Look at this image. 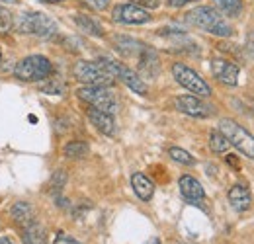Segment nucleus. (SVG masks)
I'll list each match as a JSON object with an SVG mask.
<instances>
[{
  "instance_id": "bb28decb",
  "label": "nucleus",
  "mask_w": 254,
  "mask_h": 244,
  "mask_svg": "<svg viewBox=\"0 0 254 244\" xmlns=\"http://www.w3.org/2000/svg\"><path fill=\"white\" fill-rule=\"evenodd\" d=\"M133 4H137V6H145V8H157L159 6V0H133Z\"/></svg>"
},
{
  "instance_id": "dca6fc26",
  "label": "nucleus",
  "mask_w": 254,
  "mask_h": 244,
  "mask_svg": "<svg viewBox=\"0 0 254 244\" xmlns=\"http://www.w3.org/2000/svg\"><path fill=\"white\" fill-rule=\"evenodd\" d=\"M114 41H116V49H118L122 55H126V57H131V55L139 57V55L145 51V47H147V45H143L141 41L126 37V35H118Z\"/></svg>"
},
{
  "instance_id": "2f4dec72",
  "label": "nucleus",
  "mask_w": 254,
  "mask_h": 244,
  "mask_svg": "<svg viewBox=\"0 0 254 244\" xmlns=\"http://www.w3.org/2000/svg\"><path fill=\"white\" fill-rule=\"evenodd\" d=\"M0 244H14L10 239H0Z\"/></svg>"
},
{
  "instance_id": "412c9836",
  "label": "nucleus",
  "mask_w": 254,
  "mask_h": 244,
  "mask_svg": "<svg viewBox=\"0 0 254 244\" xmlns=\"http://www.w3.org/2000/svg\"><path fill=\"white\" fill-rule=\"evenodd\" d=\"M209 147H211V151L213 153H225L227 149H229V141H227V137L223 135L221 131H211V135H209Z\"/></svg>"
},
{
  "instance_id": "b1692460",
  "label": "nucleus",
  "mask_w": 254,
  "mask_h": 244,
  "mask_svg": "<svg viewBox=\"0 0 254 244\" xmlns=\"http://www.w3.org/2000/svg\"><path fill=\"white\" fill-rule=\"evenodd\" d=\"M12 26H14L12 14H10L6 8H2V6H0V33H6Z\"/></svg>"
},
{
  "instance_id": "6e6552de",
  "label": "nucleus",
  "mask_w": 254,
  "mask_h": 244,
  "mask_svg": "<svg viewBox=\"0 0 254 244\" xmlns=\"http://www.w3.org/2000/svg\"><path fill=\"white\" fill-rule=\"evenodd\" d=\"M76 94H78L80 100H84L86 104H90L96 110H102V112H108V114H114L118 110L116 96L106 86H82V88H78Z\"/></svg>"
},
{
  "instance_id": "9b49d317",
  "label": "nucleus",
  "mask_w": 254,
  "mask_h": 244,
  "mask_svg": "<svg viewBox=\"0 0 254 244\" xmlns=\"http://www.w3.org/2000/svg\"><path fill=\"white\" fill-rule=\"evenodd\" d=\"M211 72L215 74L217 80H221L227 86H235L239 78V66L235 62L225 61V59H213L211 61Z\"/></svg>"
},
{
  "instance_id": "a211bd4d",
  "label": "nucleus",
  "mask_w": 254,
  "mask_h": 244,
  "mask_svg": "<svg viewBox=\"0 0 254 244\" xmlns=\"http://www.w3.org/2000/svg\"><path fill=\"white\" fill-rule=\"evenodd\" d=\"M24 244H47V233L45 229L33 221L24 229Z\"/></svg>"
},
{
  "instance_id": "20e7f679",
  "label": "nucleus",
  "mask_w": 254,
  "mask_h": 244,
  "mask_svg": "<svg viewBox=\"0 0 254 244\" xmlns=\"http://www.w3.org/2000/svg\"><path fill=\"white\" fill-rule=\"evenodd\" d=\"M72 74L78 82L86 84V86H112L114 84V76L96 61H78L72 68Z\"/></svg>"
},
{
  "instance_id": "c756f323",
  "label": "nucleus",
  "mask_w": 254,
  "mask_h": 244,
  "mask_svg": "<svg viewBox=\"0 0 254 244\" xmlns=\"http://www.w3.org/2000/svg\"><path fill=\"white\" fill-rule=\"evenodd\" d=\"M143 244H160V241L157 239V237H153V239H149L147 243H143Z\"/></svg>"
},
{
  "instance_id": "f03ea898",
  "label": "nucleus",
  "mask_w": 254,
  "mask_h": 244,
  "mask_svg": "<svg viewBox=\"0 0 254 244\" xmlns=\"http://www.w3.org/2000/svg\"><path fill=\"white\" fill-rule=\"evenodd\" d=\"M14 30L20 33H28V35L51 37L53 33H57V22L43 12H24L16 16Z\"/></svg>"
},
{
  "instance_id": "c85d7f7f",
  "label": "nucleus",
  "mask_w": 254,
  "mask_h": 244,
  "mask_svg": "<svg viewBox=\"0 0 254 244\" xmlns=\"http://www.w3.org/2000/svg\"><path fill=\"white\" fill-rule=\"evenodd\" d=\"M193 0H168V4L172 6V8H182V6H186V4H190Z\"/></svg>"
},
{
  "instance_id": "473e14b6",
  "label": "nucleus",
  "mask_w": 254,
  "mask_h": 244,
  "mask_svg": "<svg viewBox=\"0 0 254 244\" xmlns=\"http://www.w3.org/2000/svg\"><path fill=\"white\" fill-rule=\"evenodd\" d=\"M0 2H8V4H16L18 0H0Z\"/></svg>"
},
{
  "instance_id": "423d86ee",
  "label": "nucleus",
  "mask_w": 254,
  "mask_h": 244,
  "mask_svg": "<svg viewBox=\"0 0 254 244\" xmlns=\"http://www.w3.org/2000/svg\"><path fill=\"white\" fill-rule=\"evenodd\" d=\"M98 62L114 76V78H120L124 84H126L127 88H131L133 92H137V94H141V96H145L147 94V84L143 82V78L137 74V72H133L129 66H126L124 62H118L114 61V59H108V57H100Z\"/></svg>"
},
{
  "instance_id": "a878e982",
  "label": "nucleus",
  "mask_w": 254,
  "mask_h": 244,
  "mask_svg": "<svg viewBox=\"0 0 254 244\" xmlns=\"http://www.w3.org/2000/svg\"><path fill=\"white\" fill-rule=\"evenodd\" d=\"M86 4H90L94 10H104V8H108V4H110V0H84Z\"/></svg>"
},
{
  "instance_id": "6ab92c4d",
  "label": "nucleus",
  "mask_w": 254,
  "mask_h": 244,
  "mask_svg": "<svg viewBox=\"0 0 254 244\" xmlns=\"http://www.w3.org/2000/svg\"><path fill=\"white\" fill-rule=\"evenodd\" d=\"M74 22H76V26H78L80 30L90 33V35H96V37H102V35H104V28H102L96 20H92L90 16L78 14V16H74Z\"/></svg>"
},
{
  "instance_id": "4468645a",
  "label": "nucleus",
  "mask_w": 254,
  "mask_h": 244,
  "mask_svg": "<svg viewBox=\"0 0 254 244\" xmlns=\"http://www.w3.org/2000/svg\"><path fill=\"white\" fill-rule=\"evenodd\" d=\"M178 185H180V193H182L188 201H191V203L201 201V199L205 197V191H203L201 183L197 182L195 178H191V176H182Z\"/></svg>"
},
{
  "instance_id": "393cba45",
  "label": "nucleus",
  "mask_w": 254,
  "mask_h": 244,
  "mask_svg": "<svg viewBox=\"0 0 254 244\" xmlns=\"http://www.w3.org/2000/svg\"><path fill=\"white\" fill-rule=\"evenodd\" d=\"M64 182H66V174H64V170H57L55 176H53V182H51L53 189H61V187L64 185Z\"/></svg>"
},
{
  "instance_id": "2eb2a0df",
  "label": "nucleus",
  "mask_w": 254,
  "mask_h": 244,
  "mask_svg": "<svg viewBox=\"0 0 254 244\" xmlns=\"http://www.w3.org/2000/svg\"><path fill=\"white\" fill-rule=\"evenodd\" d=\"M131 185H133V191L137 193V197L143 199V201H149L153 197V193H155V183L141 172L131 176Z\"/></svg>"
},
{
  "instance_id": "9d476101",
  "label": "nucleus",
  "mask_w": 254,
  "mask_h": 244,
  "mask_svg": "<svg viewBox=\"0 0 254 244\" xmlns=\"http://www.w3.org/2000/svg\"><path fill=\"white\" fill-rule=\"evenodd\" d=\"M176 108L191 118H207L211 114V108L205 106L197 96H178L176 98Z\"/></svg>"
},
{
  "instance_id": "72a5a7b5",
  "label": "nucleus",
  "mask_w": 254,
  "mask_h": 244,
  "mask_svg": "<svg viewBox=\"0 0 254 244\" xmlns=\"http://www.w3.org/2000/svg\"><path fill=\"white\" fill-rule=\"evenodd\" d=\"M0 61H2V51H0Z\"/></svg>"
},
{
  "instance_id": "39448f33",
  "label": "nucleus",
  "mask_w": 254,
  "mask_h": 244,
  "mask_svg": "<svg viewBox=\"0 0 254 244\" xmlns=\"http://www.w3.org/2000/svg\"><path fill=\"white\" fill-rule=\"evenodd\" d=\"M219 131L227 137L229 145H233L235 149H239L241 153L254 160V137L237 122L233 120H221L219 123Z\"/></svg>"
},
{
  "instance_id": "f257e3e1",
  "label": "nucleus",
  "mask_w": 254,
  "mask_h": 244,
  "mask_svg": "<svg viewBox=\"0 0 254 244\" xmlns=\"http://www.w3.org/2000/svg\"><path fill=\"white\" fill-rule=\"evenodd\" d=\"M186 20L190 22L191 26L207 31L211 35H219V37H231L233 35V28L229 26V22L211 6H197V8H193V10H190L186 14Z\"/></svg>"
},
{
  "instance_id": "f3484780",
  "label": "nucleus",
  "mask_w": 254,
  "mask_h": 244,
  "mask_svg": "<svg viewBox=\"0 0 254 244\" xmlns=\"http://www.w3.org/2000/svg\"><path fill=\"white\" fill-rule=\"evenodd\" d=\"M12 219H14V223L16 225H20V227H28V225H32L33 223V209L30 203H26V201H18V203H14V207H12Z\"/></svg>"
},
{
  "instance_id": "4be33fe9",
  "label": "nucleus",
  "mask_w": 254,
  "mask_h": 244,
  "mask_svg": "<svg viewBox=\"0 0 254 244\" xmlns=\"http://www.w3.org/2000/svg\"><path fill=\"white\" fill-rule=\"evenodd\" d=\"M215 4L227 16H239L243 10V0H215Z\"/></svg>"
},
{
  "instance_id": "aec40b11",
  "label": "nucleus",
  "mask_w": 254,
  "mask_h": 244,
  "mask_svg": "<svg viewBox=\"0 0 254 244\" xmlns=\"http://www.w3.org/2000/svg\"><path fill=\"white\" fill-rule=\"evenodd\" d=\"M63 154L66 158H82L88 154V145L84 141H70L64 145Z\"/></svg>"
},
{
  "instance_id": "7ed1b4c3",
  "label": "nucleus",
  "mask_w": 254,
  "mask_h": 244,
  "mask_svg": "<svg viewBox=\"0 0 254 244\" xmlns=\"http://www.w3.org/2000/svg\"><path fill=\"white\" fill-rule=\"evenodd\" d=\"M53 72V64L47 57L43 55H30L26 59L16 64L14 68V74L18 80H24V82H39V80H45L49 78Z\"/></svg>"
},
{
  "instance_id": "7c9ffc66",
  "label": "nucleus",
  "mask_w": 254,
  "mask_h": 244,
  "mask_svg": "<svg viewBox=\"0 0 254 244\" xmlns=\"http://www.w3.org/2000/svg\"><path fill=\"white\" fill-rule=\"evenodd\" d=\"M41 2H47V4H57V2H64V0H41Z\"/></svg>"
},
{
  "instance_id": "1a4fd4ad",
  "label": "nucleus",
  "mask_w": 254,
  "mask_h": 244,
  "mask_svg": "<svg viewBox=\"0 0 254 244\" xmlns=\"http://www.w3.org/2000/svg\"><path fill=\"white\" fill-rule=\"evenodd\" d=\"M114 20L116 22H122V24H131V26H137V24H147L151 20V14L137 6V4H118L112 12Z\"/></svg>"
},
{
  "instance_id": "5701e85b",
  "label": "nucleus",
  "mask_w": 254,
  "mask_h": 244,
  "mask_svg": "<svg viewBox=\"0 0 254 244\" xmlns=\"http://www.w3.org/2000/svg\"><path fill=\"white\" fill-rule=\"evenodd\" d=\"M168 154H170V158L172 160H176V162H180V164H188V166H191L195 160H193V156H191L188 151H184V149H178V147H172L170 151H168Z\"/></svg>"
},
{
  "instance_id": "f8f14e48",
  "label": "nucleus",
  "mask_w": 254,
  "mask_h": 244,
  "mask_svg": "<svg viewBox=\"0 0 254 244\" xmlns=\"http://www.w3.org/2000/svg\"><path fill=\"white\" fill-rule=\"evenodd\" d=\"M227 197H229V203H231V207H233L235 211L243 213V211L251 209V203H253V195H251V191H249L245 185H241V183H235V185L229 189Z\"/></svg>"
},
{
  "instance_id": "0eeeda50",
  "label": "nucleus",
  "mask_w": 254,
  "mask_h": 244,
  "mask_svg": "<svg viewBox=\"0 0 254 244\" xmlns=\"http://www.w3.org/2000/svg\"><path fill=\"white\" fill-rule=\"evenodd\" d=\"M172 74H174L176 82L180 86H184L186 90H190L191 94H195L199 98H209L211 96L209 84L195 70H191L190 66H186L184 62H174L172 64Z\"/></svg>"
},
{
  "instance_id": "ddd939ff",
  "label": "nucleus",
  "mask_w": 254,
  "mask_h": 244,
  "mask_svg": "<svg viewBox=\"0 0 254 244\" xmlns=\"http://www.w3.org/2000/svg\"><path fill=\"white\" fill-rule=\"evenodd\" d=\"M88 120L92 122L98 131H102L104 135H114L116 131V122H114V116L108 114V112H102V110H96L90 108L88 110Z\"/></svg>"
},
{
  "instance_id": "cd10ccee",
  "label": "nucleus",
  "mask_w": 254,
  "mask_h": 244,
  "mask_svg": "<svg viewBox=\"0 0 254 244\" xmlns=\"http://www.w3.org/2000/svg\"><path fill=\"white\" fill-rule=\"evenodd\" d=\"M53 244H80V243H76L74 239H70V237H66V235H63V233H61V235L55 239V243H53Z\"/></svg>"
}]
</instances>
